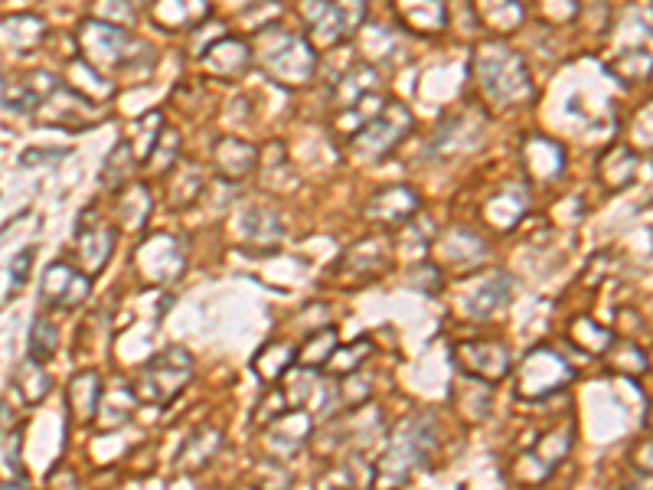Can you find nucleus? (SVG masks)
Segmentation results:
<instances>
[{
	"mask_svg": "<svg viewBox=\"0 0 653 490\" xmlns=\"http://www.w3.org/2000/svg\"><path fill=\"white\" fill-rule=\"evenodd\" d=\"M14 383H17V389L23 392V399H27L30 406L43 402L49 396V389H53V379H49V373L40 366V360H33V357L17 363Z\"/></svg>",
	"mask_w": 653,
	"mask_h": 490,
	"instance_id": "obj_34",
	"label": "nucleus"
},
{
	"mask_svg": "<svg viewBox=\"0 0 653 490\" xmlns=\"http://www.w3.org/2000/svg\"><path fill=\"white\" fill-rule=\"evenodd\" d=\"M200 190H203V177L196 167H180L177 174L170 177V200H174L177 206L193 203L196 196H200Z\"/></svg>",
	"mask_w": 653,
	"mask_h": 490,
	"instance_id": "obj_44",
	"label": "nucleus"
},
{
	"mask_svg": "<svg viewBox=\"0 0 653 490\" xmlns=\"http://www.w3.org/2000/svg\"><path fill=\"white\" fill-rule=\"evenodd\" d=\"M435 445H438L435 419H431V415H415V419L402 422L399 432L392 435L386 458L373 471V477H376V481H383V484L409 481L412 468H425V464H428Z\"/></svg>",
	"mask_w": 653,
	"mask_h": 490,
	"instance_id": "obj_4",
	"label": "nucleus"
},
{
	"mask_svg": "<svg viewBox=\"0 0 653 490\" xmlns=\"http://www.w3.org/2000/svg\"><path fill=\"white\" fill-rule=\"evenodd\" d=\"M409 131H412V112L402 102L386 98L383 112H379L376 118H369L366 125L350 138V151H353L356 161H366V164L383 161V157H389L392 147H396Z\"/></svg>",
	"mask_w": 653,
	"mask_h": 490,
	"instance_id": "obj_7",
	"label": "nucleus"
},
{
	"mask_svg": "<svg viewBox=\"0 0 653 490\" xmlns=\"http://www.w3.org/2000/svg\"><path fill=\"white\" fill-rule=\"evenodd\" d=\"M30 265H33V249H23L17 259H14V265H10V285H14V291H20L23 285H27V275H30Z\"/></svg>",
	"mask_w": 653,
	"mask_h": 490,
	"instance_id": "obj_52",
	"label": "nucleus"
},
{
	"mask_svg": "<svg viewBox=\"0 0 653 490\" xmlns=\"http://www.w3.org/2000/svg\"><path fill=\"white\" fill-rule=\"evenodd\" d=\"M69 151H27L23 154V164H43V161H59L66 157Z\"/></svg>",
	"mask_w": 653,
	"mask_h": 490,
	"instance_id": "obj_53",
	"label": "nucleus"
},
{
	"mask_svg": "<svg viewBox=\"0 0 653 490\" xmlns=\"http://www.w3.org/2000/svg\"><path fill=\"white\" fill-rule=\"evenodd\" d=\"M386 262H389V245L383 239H363L343 255L340 275L343 278H369V275L383 272Z\"/></svg>",
	"mask_w": 653,
	"mask_h": 490,
	"instance_id": "obj_24",
	"label": "nucleus"
},
{
	"mask_svg": "<svg viewBox=\"0 0 653 490\" xmlns=\"http://www.w3.org/2000/svg\"><path fill=\"white\" fill-rule=\"evenodd\" d=\"M66 399H69V412H72V422H95V412H98V399H102V379L92 370H82L69 379V389H66Z\"/></svg>",
	"mask_w": 653,
	"mask_h": 490,
	"instance_id": "obj_25",
	"label": "nucleus"
},
{
	"mask_svg": "<svg viewBox=\"0 0 653 490\" xmlns=\"http://www.w3.org/2000/svg\"><path fill=\"white\" fill-rule=\"evenodd\" d=\"M200 59L206 63V69L213 72V76L239 79L242 72L249 69L252 53H249V46H245L242 40H236V36H223V40H216Z\"/></svg>",
	"mask_w": 653,
	"mask_h": 490,
	"instance_id": "obj_20",
	"label": "nucleus"
},
{
	"mask_svg": "<svg viewBox=\"0 0 653 490\" xmlns=\"http://www.w3.org/2000/svg\"><path fill=\"white\" fill-rule=\"evenodd\" d=\"M611 363H614V370L618 373H627V376H640L647 370V353L637 347V343H614L611 340Z\"/></svg>",
	"mask_w": 653,
	"mask_h": 490,
	"instance_id": "obj_45",
	"label": "nucleus"
},
{
	"mask_svg": "<svg viewBox=\"0 0 653 490\" xmlns=\"http://www.w3.org/2000/svg\"><path fill=\"white\" fill-rule=\"evenodd\" d=\"M572 379L569 363L552 347H533L516 366V396L546 399Z\"/></svg>",
	"mask_w": 653,
	"mask_h": 490,
	"instance_id": "obj_8",
	"label": "nucleus"
},
{
	"mask_svg": "<svg viewBox=\"0 0 653 490\" xmlns=\"http://www.w3.org/2000/svg\"><path fill=\"white\" fill-rule=\"evenodd\" d=\"M513 294V281L507 272H494L490 278L480 281L477 288H467L464 294V314L467 317H477V321H484V317L497 314L503 304L510 301Z\"/></svg>",
	"mask_w": 653,
	"mask_h": 490,
	"instance_id": "obj_16",
	"label": "nucleus"
},
{
	"mask_svg": "<svg viewBox=\"0 0 653 490\" xmlns=\"http://www.w3.org/2000/svg\"><path fill=\"white\" fill-rule=\"evenodd\" d=\"M92 20H102V23H112V27L128 30L138 17H134L131 0H92Z\"/></svg>",
	"mask_w": 653,
	"mask_h": 490,
	"instance_id": "obj_43",
	"label": "nucleus"
},
{
	"mask_svg": "<svg viewBox=\"0 0 653 490\" xmlns=\"http://www.w3.org/2000/svg\"><path fill=\"white\" fill-rule=\"evenodd\" d=\"M477 20L490 33H513L523 27V4L520 0H474Z\"/></svg>",
	"mask_w": 653,
	"mask_h": 490,
	"instance_id": "obj_29",
	"label": "nucleus"
},
{
	"mask_svg": "<svg viewBox=\"0 0 653 490\" xmlns=\"http://www.w3.org/2000/svg\"><path fill=\"white\" fill-rule=\"evenodd\" d=\"M46 40V23L36 14H7L0 17V53L27 56Z\"/></svg>",
	"mask_w": 653,
	"mask_h": 490,
	"instance_id": "obj_14",
	"label": "nucleus"
},
{
	"mask_svg": "<svg viewBox=\"0 0 653 490\" xmlns=\"http://www.w3.org/2000/svg\"><path fill=\"white\" fill-rule=\"evenodd\" d=\"M569 334H572V340L578 343V347L588 350V353H605L611 347V340H614L611 330L598 327L595 321H588V317H578V321H572Z\"/></svg>",
	"mask_w": 653,
	"mask_h": 490,
	"instance_id": "obj_40",
	"label": "nucleus"
},
{
	"mask_svg": "<svg viewBox=\"0 0 653 490\" xmlns=\"http://www.w3.org/2000/svg\"><path fill=\"white\" fill-rule=\"evenodd\" d=\"M418 206H422V196L412 187H386L369 200L366 213L383 226H402L418 213Z\"/></svg>",
	"mask_w": 653,
	"mask_h": 490,
	"instance_id": "obj_15",
	"label": "nucleus"
},
{
	"mask_svg": "<svg viewBox=\"0 0 653 490\" xmlns=\"http://www.w3.org/2000/svg\"><path fill=\"white\" fill-rule=\"evenodd\" d=\"M59 347V330L53 321H46V317H36L33 321V330H30V357L33 360H49Z\"/></svg>",
	"mask_w": 653,
	"mask_h": 490,
	"instance_id": "obj_41",
	"label": "nucleus"
},
{
	"mask_svg": "<svg viewBox=\"0 0 653 490\" xmlns=\"http://www.w3.org/2000/svg\"><path fill=\"white\" fill-rule=\"evenodd\" d=\"M549 474H552V471L539 461L536 451H526V455L513 464V477H516V481H520V484H542Z\"/></svg>",
	"mask_w": 653,
	"mask_h": 490,
	"instance_id": "obj_48",
	"label": "nucleus"
},
{
	"mask_svg": "<svg viewBox=\"0 0 653 490\" xmlns=\"http://www.w3.org/2000/svg\"><path fill=\"white\" fill-rule=\"evenodd\" d=\"M216 170L223 180H242L258 170V147H252L249 141L242 138H223L216 144Z\"/></svg>",
	"mask_w": 653,
	"mask_h": 490,
	"instance_id": "obj_21",
	"label": "nucleus"
},
{
	"mask_svg": "<svg viewBox=\"0 0 653 490\" xmlns=\"http://www.w3.org/2000/svg\"><path fill=\"white\" fill-rule=\"evenodd\" d=\"M79 49L82 59L102 76H115V72L141 69L144 56H154L144 43L131 40V36L102 20H85L79 30Z\"/></svg>",
	"mask_w": 653,
	"mask_h": 490,
	"instance_id": "obj_3",
	"label": "nucleus"
},
{
	"mask_svg": "<svg viewBox=\"0 0 653 490\" xmlns=\"http://www.w3.org/2000/svg\"><path fill=\"white\" fill-rule=\"evenodd\" d=\"M134 406H138L134 386H115L112 392L102 389V399H98V412H95L98 428H105V432H108V428L125 425L134 415Z\"/></svg>",
	"mask_w": 653,
	"mask_h": 490,
	"instance_id": "obj_30",
	"label": "nucleus"
},
{
	"mask_svg": "<svg viewBox=\"0 0 653 490\" xmlns=\"http://www.w3.org/2000/svg\"><path fill=\"white\" fill-rule=\"evenodd\" d=\"M258 63H262L265 76L275 79L285 89H298L307 85L317 72V53L307 36L288 33V30H275L265 27L258 30V49H255Z\"/></svg>",
	"mask_w": 653,
	"mask_h": 490,
	"instance_id": "obj_2",
	"label": "nucleus"
},
{
	"mask_svg": "<svg viewBox=\"0 0 653 490\" xmlns=\"http://www.w3.org/2000/svg\"><path fill=\"white\" fill-rule=\"evenodd\" d=\"M454 399H458V409L467 422H480L487 419L490 412V399H494V383H487V379H477V376H467L461 389L454 392Z\"/></svg>",
	"mask_w": 653,
	"mask_h": 490,
	"instance_id": "obj_32",
	"label": "nucleus"
},
{
	"mask_svg": "<svg viewBox=\"0 0 653 490\" xmlns=\"http://www.w3.org/2000/svg\"><path fill=\"white\" fill-rule=\"evenodd\" d=\"M298 10L307 40L317 46H337L366 23L363 0H301Z\"/></svg>",
	"mask_w": 653,
	"mask_h": 490,
	"instance_id": "obj_5",
	"label": "nucleus"
},
{
	"mask_svg": "<svg viewBox=\"0 0 653 490\" xmlns=\"http://www.w3.org/2000/svg\"><path fill=\"white\" fill-rule=\"evenodd\" d=\"M134 265L147 285H170L183 275V245L170 232H151L134 252Z\"/></svg>",
	"mask_w": 653,
	"mask_h": 490,
	"instance_id": "obj_9",
	"label": "nucleus"
},
{
	"mask_svg": "<svg viewBox=\"0 0 653 490\" xmlns=\"http://www.w3.org/2000/svg\"><path fill=\"white\" fill-rule=\"evenodd\" d=\"M337 330L334 327H317L311 337L301 343V350H294V363H301L304 370H317V366H324L330 353L337 350Z\"/></svg>",
	"mask_w": 653,
	"mask_h": 490,
	"instance_id": "obj_33",
	"label": "nucleus"
},
{
	"mask_svg": "<svg viewBox=\"0 0 653 490\" xmlns=\"http://www.w3.org/2000/svg\"><path fill=\"white\" fill-rule=\"evenodd\" d=\"M536 10L546 23H572L578 17V0H536Z\"/></svg>",
	"mask_w": 653,
	"mask_h": 490,
	"instance_id": "obj_49",
	"label": "nucleus"
},
{
	"mask_svg": "<svg viewBox=\"0 0 653 490\" xmlns=\"http://www.w3.org/2000/svg\"><path fill=\"white\" fill-rule=\"evenodd\" d=\"M92 294V275L79 272L76 265L69 262H53L43 272L40 281V298L49 304V308L59 311H76L89 301Z\"/></svg>",
	"mask_w": 653,
	"mask_h": 490,
	"instance_id": "obj_11",
	"label": "nucleus"
},
{
	"mask_svg": "<svg viewBox=\"0 0 653 490\" xmlns=\"http://www.w3.org/2000/svg\"><path fill=\"white\" fill-rule=\"evenodd\" d=\"M131 164H138L134 161V154H131V144L128 141H121L112 154H108V161H105V170H102V183L108 190H121L128 183V170Z\"/></svg>",
	"mask_w": 653,
	"mask_h": 490,
	"instance_id": "obj_39",
	"label": "nucleus"
},
{
	"mask_svg": "<svg viewBox=\"0 0 653 490\" xmlns=\"http://www.w3.org/2000/svg\"><path fill=\"white\" fill-rule=\"evenodd\" d=\"M36 118L46 125H69V128H89L95 125V105L92 98H85L82 92L69 89V85L56 82L40 102H36Z\"/></svg>",
	"mask_w": 653,
	"mask_h": 490,
	"instance_id": "obj_12",
	"label": "nucleus"
},
{
	"mask_svg": "<svg viewBox=\"0 0 653 490\" xmlns=\"http://www.w3.org/2000/svg\"><path fill=\"white\" fill-rule=\"evenodd\" d=\"M412 285L415 288H422V291H431V294H438L441 291V272L431 262L425 265H418L415 272H412Z\"/></svg>",
	"mask_w": 653,
	"mask_h": 490,
	"instance_id": "obj_51",
	"label": "nucleus"
},
{
	"mask_svg": "<svg viewBox=\"0 0 653 490\" xmlns=\"http://www.w3.org/2000/svg\"><path fill=\"white\" fill-rule=\"evenodd\" d=\"M526 167L536 180H556L565 170V151L549 138L526 141Z\"/></svg>",
	"mask_w": 653,
	"mask_h": 490,
	"instance_id": "obj_28",
	"label": "nucleus"
},
{
	"mask_svg": "<svg viewBox=\"0 0 653 490\" xmlns=\"http://www.w3.org/2000/svg\"><path fill=\"white\" fill-rule=\"evenodd\" d=\"M115 249V229L105 223L95 226H79V239H76V259L85 265V275H98L112 259Z\"/></svg>",
	"mask_w": 653,
	"mask_h": 490,
	"instance_id": "obj_19",
	"label": "nucleus"
},
{
	"mask_svg": "<svg viewBox=\"0 0 653 490\" xmlns=\"http://www.w3.org/2000/svg\"><path fill=\"white\" fill-rule=\"evenodd\" d=\"M69 89H76L82 92L85 98H108V92H112V82H108V76H102L98 69H92L85 59H79V63H72L69 66Z\"/></svg>",
	"mask_w": 653,
	"mask_h": 490,
	"instance_id": "obj_37",
	"label": "nucleus"
},
{
	"mask_svg": "<svg viewBox=\"0 0 653 490\" xmlns=\"http://www.w3.org/2000/svg\"><path fill=\"white\" fill-rule=\"evenodd\" d=\"M151 17L164 30H193L209 17V0H154Z\"/></svg>",
	"mask_w": 653,
	"mask_h": 490,
	"instance_id": "obj_22",
	"label": "nucleus"
},
{
	"mask_svg": "<svg viewBox=\"0 0 653 490\" xmlns=\"http://www.w3.org/2000/svg\"><path fill=\"white\" fill-rule=\"evenodd\" d=\"M190 376H193L190 353L183 347H167L144 366L138 386H134V396H138V402H151V406H167V402H174L187 389Z\"/></svg>",
	"mask_w": 653,
	"mask_h": 490,
	"instance_id": "obj_6",
	"label": "nucleus"
},
{
	"mask_svg": "<svg viewBox=\"0 0 653 490\" xmlns=\"http://www.w3.org/2000/svg\"><path fill=\"white\" fill-rule=\"evenodd\" d=\"M369 353H373V343H369V340H356V343H350V347H340V343H337V350L327 357L324 370L334 373V376L356 373V370H360V366L366 363Z\"/></svg>",
	"mask_w": 653,
	"mask_h": 490,
	"instance_id": "obj_36",
	"label": "nucleus"
},
{
	"mask_svg": "<svg viewBox=\"0 0 653 490\" xmlns=\"http://www.w3.org/2000/svg\"><path fill=\"white\" fill-rule=\"evenodd\" d=\"M569 448H572V435L569 432H549V435H542L539 441H536V455H539V461L546 464L549 471H556L559 468V461L569 455Z\"/></svg>",
	"mask_w": 653,
	"mask_h": 490,
	"instance_id": "obj_42",
	"label": "nucleus"
},
{
	"mask_svg": "<svg viewBox=\"0 0 653 490\" xmlns=\"http://www.w3.org/2000/svg\"><path fill=\"white\" fill-rule=\"evenodd\" d=\"M637 154L631 147H611V151L601 154L598 161V177L605 180L608 190H624L631 187L634 177H637Z\"/></svg>",
	"mask_w": 653,
	"mask_h": 490,
	"instance_id": "obj_27",
	"label": "nucleus"
},
{
	"mask_svg": "<svg viewBox=\"0 0 653 490\" xmlns=\"http://www.w3.org/2000/svg\"><path fill=\"white\" fill-rule=\"evenodd\" d=\"M281 239H285V226H281V219L271 213V210H262V206H255L242 216V242L245 249H252L258 255L265 252H275Z\"/></svg>",
	"mask_w": 653,
	"mask_h": 490,
	"instance_id": "obj_18",
	"label": "nucleus"
},
{
	"mask_svg": "<svg viewBox=\"0 0 653 490\" xmlns=\"http://www.w3.org/2000/svg\"><path fill=\"white\" fill-rule=\"evenodd\" d=\"M474 76L480 92L494 108H516L533 95V82H529L523 56H516L503 43H487L480 49L474 59Z\"/></svg>",
	"mask_w": 653,
	"mask_h": 490,
	"instance_id": "obj_1",
	"label": "nucleus"
},
{
	"mask_svg": "<svg viewBox=\"0 0 653 490\" xmlns=\"http://www.w3.org/2000/svg\"><path fill=\"white\" fill-rule=\"evenodd\" d=\"M396 4V14L402 20L405 30L412 33H441L448 27V7L445 0H392Z\"/></svg>",
	"mask_w": 653,
	"mask_h": 490,
	"instance_id": "obj_17",
	"label": "nucleus"
},
{
	"mask_svg": "<svg viewBox=\"0 0 653 490\" xmlns=\"http://www.w3.org/2000/svg\"><path fill=\"white\" fill-rule=\"evenodd\" d=\"M223 36H226V23L206 17L203 23H196V27H193V46H190V53H193V56H203L206 49L213 46L216 40H223Z\"/></svg>",
	"mask_w": 653,
	"mask_h": 490,
	"instance_id": "obj_47",
	"label": "nucleus"
},
{
	"mask_svg": "<svg viewBox=\"0 0 653 490\" xmlns=\"http://www.w3.org/2000/svg\"><path fill=\"white\" fill-rule=\"evenodd\" d=\"M376 89H379V72H376L373 66H366V63L350 66V69L340 76L337 89H334V105H337V108H350V105L360 102L363 95L376 92Z\"/></svg>",
	"mask_w": 653,
	"mask_h": 490,
	"instance_id": "obj_31",
	"label": "nucleus"
},
{
	"mask_svg": "<svg viewBox=\"0 0 653 490\" xmlns=\"http://www.w3.org/2000/svg\"><path fill=\"white\" fill-rule=\"evenodd\" d=\"M177 157H180V134L174 128H170V131L160 128L157 141H154V151L144 164H151V170L157 177H167L170 170L177 167Z\"/></svg>",
	"mask_w": 653,
	"mask_h": 490,
	"instance_id": "obj_38",
	"label": "nucleus"
},
{
	"mask_svg": "<svg viewBox=\"0 0 653 490\" xmlns=\"http://www.w3.org/2000/svg\"><path fill=\"white\" fill-rule=\"evenodd\" d=\"M311 432H314V422L307 412L301 409L281 412L268 422V448L275 451V458H291L311 441Z\"/></svg>",
	"mask_w": 653,
	"mask_h": 490,
	"instance_id": "obj_13",
	"label": "nucleus"
},
{
	"mask_svg": "<svg viewBox=\"0 0 653 490\" xmlns=\"http://www.w3.org/2000/svg\"><path fill=\"white\" fill-rule=\"evenodd\" d=\"M291 366H294V347L285 340H278V343H268V347L258 353L252 370L262 376L265 383H275V379L285 376Z\"/></svg>",
	"mask_w": 653,
	"mask_h": 490,
	"instance_id": "obj_35",
	"label": "nucleus"
},
{
	"mask_svg": "<svg viewBox=\"0 0 653 490\" xmlns=\"http://www.w3.org/2000/svg\"><path fill=\"white\" fill-rule=\"evenodd\" d=\"M115 216L118 223L125 226L128 232H138L147 226V219L154 213V200H151V190L144 183H125L121 190H115Z\"/></svg>",
	"mask_w": 653,
	"mask_h": 490,
	"instance_id": "obj_23",
	"label": "nucleus"
},
{
	"mask_svg": "<svg viewBox=\"0 0 653 490\" xmlns=\"http://www.w3.org/2000/svg\"><path fill=\"white\" fill-rule=\"evenodd\" d=\"M141 121H144V125L138 128V141L131 144V154H134V161H138V164H144L147 157H151L157 134H160V128H164V118H160V112H151Z\"/></svg>",
	"mask_w": 653,
	"mask_h": 490,
	"instance_id": "obj_46",
	"label": "nucleus"
},
{
	"mask_svg": "<svg viewBox=\"0 0 653 490\" xmlns=\"http://www.w3.org/2000/svg\"><path fill=\"white\" fill-rule=\"evenodd\" d=\"M454 363L461 366L464 376L487 379V383H494V386L500 379H507L513 370L510 347L500 340H464L454 347Z\"/></svg>",
	"mask_w": 653,
	"mask_h": 490,
	"instance_id": "obj_10",
	"label": "nucleus"
},
{
	"mask_svg": "<svg viewBox=\"0 0 653 490\" xmlns=\"http://www.w3.org/2000/svg\"><path fill=\"white\" fill-rule=\"evenodd\" d=\"M262 412H255V422L258 425H268L275 415H281L288 409V402H285V392H268V396L262 399V406H258Z\"/></svg>",
	"mask_w": 653,
	"mask_h": 490,
	"instance_id": "obj_50",
	"label": "nucleus"
},
{
	"mask_svg": "<svg viewBox=\"0 0 653 490\" xmlns=\"http://www.w3.org/2000/svg\"><path fill=\"white\" fill-rule=\"evenodd\" d=\"M219 448H223V432H219L216 425H200L196 432L187 438V445L180 451V468L187 471H200L206 468L209 461L219 455Z\"/></svg>",
	"mask_w": 653,
	"mask_h": 490,
	"instance_id": "obj_26",
	"label": "nucleus"
}]
</instances>
